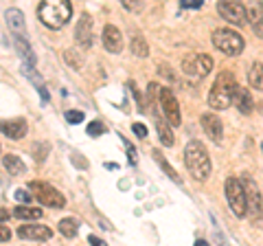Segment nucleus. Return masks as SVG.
Wrapping results in <instances>:
<instances>
[{"mask_svg": "<svg viewBox=\"0 0 263 246\" xmlns=\"http://www.w3.org/2000/svg\"><path fill=\"white\" fill-rule=\"evenodd\" d=\"M64 117H66V121H68V123H81V121H84V112H81V110H68Z\"/></svg>", "mask_w": 263, "mask_h": 246, "instance_id": "30", "label": "nucleus"}, {"mask_svg": "<svg viewBox=\"0 0 263 246\" xmlns=\"http://www.w3.org/2000/svg\"><path fill=\"white\" fill-rule=\"evenodd\" d=\"M31 198H33V196H31L27 189H18V191H15V200H20L22 204H24V202L29 204V202H31Z\"/></svg>", "mask_w": 263, "mask_h": 246, "instance_id": "34", "label": "nucleus"}, {"mask_svg": "<svg viewBox=\"0 0 263 246\" xmlns=\"http://www.w3.org/2000/svg\"><path fill=\"white\" fill-rule=\"evenodd\" d=\"M132 130H134V134H136L138 138H145V136H147V128L143 126V123H134V126H132Z\"/></svg>", "mask_w": 263, "mask_h": 246, "instance_id": "35", "label": "nucleus"}, {"mask_svg": "<svg viewBox=\"0 0 263 246\" xmlns=\"http://www.w3.org/2000/svg\"><path fill=\"white\" fill-rule=\"evenodd\" d=\"M202 130L206 132V136L211 141L217 143V145L221 143V138H224V123H221L217 114H213V112L202 114Z\"/></svg>", "mask_w": 263, "mask_h": 246, "instance_id": "10", "label": "nucleus"}, {"mask_svg": "<svg viewBox=\"0 0 263 246\" xmlns=\"http://www.w3.org/2000/svg\"><path fill=\"white\" fill-rule=\"evenodd\" d=\"M9 237H11V231H9V226L0 224V242H9Z\"/></svg>", "mask_w": 263, "mask_h": 246, "instance_id": "37", "label": "nucleus"}, {"mask_svg": "<svg viewBox=\"0 0 263 246\" xmlns=\"http://www.w3.org/2000/svg\"><path fill=\"white\" fill-rule=\"evenodd\" d=\"M248 84H250L254 90H263V64H261V62H252V64H250Z\"/></svg>", "mask_w": 263, "mask_h": 246, "instance_id": "21", "label": "nucleus"}, {"mask_svg": "<svg viewBox=\"0 0 263 246\" xmlns=\"http://www.w3.org/2000/svg\"><path fill=\"white\" fill-rule=\"evenodd\" d=\"M237 88H239L237 77L230 71H221L215 79V84L211 88V93H209V106L215 110H226L228 106L233 103Z\"/></svg>", "mask_w": 263, "mask_h": 246, "instance_id": "1", "label": "nucleus"}, {"mask_svg": "<svg viewBox=\"0 0 263 246\" xmlns=\"http://www.w3.org/2000/svg\"><path fill=\"white\" fill-rule=\"evenodd\" d=\"M158 103L162 110V119L169 123V126H180L182 123V114H180V103L176 99V95L171 93L169 88H160L158 93Z\"/></svg>", "mask_w": 263, "mask_h": 246, "instance_id": "8", "label": "nucleus"}, {"mask_svg": "<svg viewBox=\"0 0 263 246\" xmlns=\"http://www.w3.org/2000/svg\"><path fill=\"white\" fill-rule=\"evenodd\" d=\"M213 44H215V48H219L224 55H230V57H235V55H239L243 51V38L237 33V31L233 29H217V31H213Z\"/></svg>", "mask_w": 263, "mask_h": 246, "instance_id": "6", "label": "nucleus"}, {"mask_svg": "<svg viewBox=\"0 0 263 246\" xmlns=\"http://www.w3.org/2000/svg\"><path fill=\"white\" fill-rule=\"evenodd\" d=\"M75 40L84 48L92 46V18H90L88 13H81V18L75 27Z\"/></svg>", "mask_w": 263, "mask_h": 246, "instance_id": "12", "label": "nucleus"}, {"mask_svg": "<svg viewBox=\"0 0 263 246\" xmlns=\"http://www.w3.org/2000/svg\"><path fill=\"white\" fill-rule=\"evenodd\" d=\"M154 119H156V132H158V136H160V143L171 147L176 143V136H174V132H171V126L160 117V114L158 117H154Z\"/></svg>", "mask_w": 263, "mask_h": 246, "instance_id": "18", "label": "nucleus"}, {"mask_svg": "<svg viewBox=\"0 0 263 246\" xmlns=\"http://www.w3.org/2000/svg\"><path fill=\"white\" fill-rule=\"evenodd\" d=\"M13 216L15 218H20V220H27V222H33V220H40L44 216L42 209H37V207H29V204H20V207H15L13 209Z\"/></svg>", "mask_w": 263, "mask_h": 246, "instance_id": "20", "label": "nucleus"}, {"mask_svg": "<svg viewBox=\"0 0 263 246\" xmlns=\"http://www.w3.org/2000/svg\"><path fill=\"white\" fill-rule=\"evenodd\" d=\"M53 231L46 224H22L18 229V237L22 240H33V242H46L51 240Z\"/></svg>", "mask_w": 263, "mask_h": 246, "instance_id": "11", "label": "nucleus"}, {"mask_svg": "<svg viewBox=\"0 0 263 246\" xmlns=\"http://www.w3.org/2000/svg\"><path fill=\"white\" fill-rule=\"evenodd\" d=\"M33 152H35V161H37V163H42V161L46 159V154H48V145H46V143H37Z\"/></svg>", "mask_w": 263, "mask_h": 246, "instance_id": "31", "label": "nucleus"}, {"mask_svg": "<svg viewBox=\"0 0 263 246\" xmlns=\"http://www.w3.org/2000/svg\"><path fill=\"white\" fill-rule=\"evenodd\" d=\"M15 42V48H18V53H20V57L24 60V66H35V55H33V51H31V46L24 42V38H15L13 40Z\"/></svg>", "mask_w": 263, "mask_h": 246, "instance_id": "23", "label": "nucleus"}, {"mask_svg": "<svg viewBox=\"0 0 263 246\" xmlns=\"http://www.w3.org/2000/svg\"><path fill=\"white\" fill-rule=\"evenodd\" d=\"M195 62H197V73H200V77L204 79L213 71V57L202 53V55H195Z\"/></svg>", "mask_w": 263, "mask_h": 246, "instance_id": "27", "label": "nucleus"}, {"mask_svg": "<svg viewBox=\"0 0 263 246\" xmlns=\"http://www.w3.org/2000/svg\"><path fill=\"white\" fill-rule=\"evenodd\" d=\"M246 15L250 18L252 31H254V33H257L259 38H263V3H254L250 9H246Z\"/></svg>", "mask_w": 263, "mask_h": 246, "instance_id": "17", "label": "nucleus"}, {"mask_svg": "<svg viewBox=\"0 0 263 246\" xmlns=\"http://www.w3.org/2000/svg\"><path fill=\"white\" fill-rule=\"evenodd\" d=\"M27 130H29V123L24 121V119L0 121V132H3L5 136H9V138H15V141L27 134Z\"/></svg>", "mask_w": 263, "mask_h": 246, "instance_id": "15", "label": "nucleus"}, {"mask_svg": "<svg viewBox=\"0 0 263 246\" xmlns=\"http://www.w3.org/2000/svg\"><path fill=\"white\" fill-rule=\"evenodd\" d=\"M101 40H103L105 51H110V53H121L123 51V36H121V31L114 27V24H105Z\"/></svg>", "mask_w": 263, "mask_h": 246, "instance_id": "13", "label": "nucleus"}, {"mask_svg": "<svg viewBox=\"0 0 263 246\" xmlns=\"http://www.w3.org/2000/svg\"><path fill=\"white\" fill-rule=\"evenodd\" d=\"M152 154H154V161L158 163V165H160V169L164 171V174H167L171 180H176V183H180V176H178V171H176V169H174V167H171L169 163H167V159L162 156V152H160V150H154Z\"/></svg>", "mask_w": 263, "mask_h": 246, "instance_id": "24", "label": "nucleus"}, {"mask_svg": "<svg viewBox=\"0 0 263 246\" xmlns=\"http://www.w3.org/2000/svg\"><path fill=\"white\" fill-rule=\"evenodd\" d=\"M70 159H72V163H75V167H81V169H88V163H86V159L81 156V154H77V152H72L70 154Z\"/></svg>", "mask_w": 263, "mask_h": 246, "instance_id": "32", "label": "nucleus"}, {"mask_svg": "<svg viewBox=\"0 0 263 246\" xmlns=\"http://www.w3.org/2000/svg\"><path fill=\"white\" fill-rule=\"evenodd\" d=\"M64 60L68 62L72 68H81V66H84V57H81V53H77L75 48H68V51L64 53Z\"/></svg>", "mask_w": 263, "mask_h": 246, "instance_id": "28", "label": "nucleus"}, {"mask_svg": "<svg viewBox=\"0 0 263 246\" xmlns=\"http://www.w3.org/2000/svg\"><path fill=\"white\" fill-rule=\"evenodd\" d=\"M226 200L230 211L237 218H246V194L241 187V180L237 176H228L226 178Z\"/></svg>", "mask_w": 263, "mask_h": 246, "instance_id": "7", "label": "nucleus"}, {"mask_svg": "<svg viewBox=\"0 0 263 246\" xmlns=\"http://www.w3.org/2000/svg\"><path fill=\"white\" fill-rule=\"evenodd\" d=\"M88 244L90 246H108V242L101 240V237H97V235H88Z\"/></svg>", "mask_w": 263, "mask_h": 246, "instance_id": "36", "label": "nucleus"}, {"mask_svg": "<svg viewBox=\"0 0 263 246\" xmlns=\"http://www.w3.org/2000/svg\"><path fill=\"white\" fill-rule=\"evenodd\" d=\"M9 216H11V213L7 211V209H0V224H3L5 220H9Z\"/></svg>", "mask_w": 263, "mask_h": 246, "instance_id": "38", "label": "nucleus"}, {"mask_svg": "<svg viewBox=\"0 0 263 246\" xmlns=\"http://www.w3.org/2000/svg\"><path fill=\"white\" fill-rule=\"evenodd\" d=\"M27 191L33 194L37 198L40 204H44V207H51V209H62L66 204V198L62 196V191H57L53 185L48 183H40V180H33L29 183Z\"/></svg>", "mask_w": 263, "mask_h": 246, "instance_id": "5", "label": "nucleus"}, {"mask_svg": "<svg viewBox=\"0 0 263 246\" xmlns=\"http://www.w3.org/2000/svg\"><path fill=\"white\" fill-rule=\"evenodd\" d=\"M182 73H184V77L189 81H200V73H197V62H195V55H186L184 60H182Z\"/></svg>", "mask_w": 263, "mask_h": 246, "instance_id": "22", "label": "nucleus"}, {"mask_svg": "<svg viewBox=\"0 0 263 246\" xmlns=\"http://www.w3.org/2000/svg\"><path fill=\"white\" fill-rule=\"evenodd\" d=\"M241 187H243V194H246V216H250L252 222L259 224L263 220V196L259 191L257 183H254L250 176H243Z\"/></svg>", "mask_w": 263, "mask_h": 246, "instance_id": "4", "label": "nucleus"}, {"mask_svg": "<svg viewBox=\"0 0 263 246\" xmlns=\"http://www.w3.org/2000/svg\"><path fill=\"white\" fill-rule=\"evenodd\" d=\"M195 246H209V242H206V240H197Z\"/></svg>", "mask_w": 263, "mask_h": 246, "instance_id": "40", "label": "nucleus"}, {"mask_svg": "<svg viewBox=\"0 0 263 246\" xmlns=\"http://www.w3.org/2000/svg\"><path fill=\"white\" fill-rule=\"evenodd\" d=\"M233 103H235V108L239 110L241 114H250L252 108H254L252 95H250V90H246V88H237V93L233 97Z\"/></svg>", "mask_w": 263, "mask_h": 246, "instance_id": "16", "label": "nucleus"}, {"mask_svg": "<svg viewBox=\"0 0 263 246\" xmlns=\"http://www.w3.org/2000/svg\"><path fill=\"white\" fill-rule=\"evenodd\" d=\"M184 165L189 169V174H191L195 180H204L209 178L211 174V156H209V150L204 147V143L200 141H191L186 143L184 147Z\"/></svg>", "mask_w": 263, "mask_h": 246, "instance_id": "2", "label": "nucleus"}, {"mask_svg": "<svg viewBox=\"0 0 263 246\" xmlns=\"http://www.w3.org/2000/svg\"><path fill=\"white\" fill-rule=\"evenodd\" d=\"M132 55L136 57H147L149 55V44H147V40L143 36H134L132 38Z\"/></svg>", "mask_w": 263, "mask_h": 246, "instance_id": "26", "label": "nucleus"}, {"mask_svg": "<svg viewBox=\"0 0 263 246\" xmlns=\"http://www.w3.org/2000/svg\"><path fill=\"white\" fill-rule=\"evenodd\" d=\"M182 9H202V0H182Z\"/></svg>", "mask_w": 263, "mask_h": 246, "instance_id": "33", "label": "nucleus"}, {"mask_svg": "<svg viewBox=\"0 0 263 246\" xmlns=\"http://www.w3.org/2000/svg\"><path fill=\"white\" fill-rule=\"evenodd\" d=\"M217 13L230 24H237V27H243L248 15H246V7L241 3H235V0H221L217 3Z\"/></svg>", "mask_w": 263, "mask_h": 246, "instance_id": "9", "label": "nucleus"}, {"mask_svg": "<svg viewBox=\"0 0 263 246\" xmlns=\"http://www.w3.org/2000/svg\"><path fill=\"white\" fill-rule=\"evenodd\" d=\"M127 156H129V163H136V150L134 147H129L127 150Z\"/></svg>", "mask_w": 263, "mask_h": 246, "instance_id": "39", "label": "nucleus"}, {"mask_svg": "<svg viewBox=\"0 0 263 246\" xmlns=\"http://www.w3.org/2000/svg\"><path fill=\"white\" fill-rule=\"evenodd\" d=\"M37 15H40V20H42L44 27L57 31L70 20L72 5L68 0H48V3H42L37 7Z\"/></svg>", "mask_w": 263, "mask_h": 246, "instance_id": "3", "label": "nucleus"}, {"mask_svg": "<svg viewBox=\"0 0 263 246\" xmlns=\"http://www.w3.org/2000/svg\"><path fill=\"white\" fill-rule=\"evenodd\" d=\"M5 18H7V27L13 31V38H27V22H24V13L20 9H15V7L7 9Z\"/></svg>", "mask_w": 263, "mask_h": 246, "instance_id": "14", "label": "nucleus"}, {"mask_svg": "<svg viewBox=\"0 0 263 246\" xmlns=\"http://www.w3.org/2000/svg\"><path fill=\"white\" fill-rule=\"evenodd\" d=\"M86 132H88V136H101V134L105 132V126H103L101 121H92V123L88 126Z\"/></svg>", "mask_w": 263, "mask_h": 246, "instance_id": "29", "label": "nucleus"}, {"mask_svg": "<svg viewBox=\"0 0 263 246\" xmlns=\"http://www.w3.org/2000/svg\"><path fill=\"white\" fill-rule=\"evenodd\" d=\"M57 229H60V233L64 237H75L77 231H79V222H77L75 218H64V220H60Z\"/></svg>", "mask_w": 263, "mask_h": 246, "instance_id": "25", "label": "nucleus"}, {"mask_svg": "<svg viewBox=\"0 0 263 246\" xmlns=\"http://www.w3.org/2000/svg\"><path fill=\"white\" fill-rule=\"evenodd\" d=\"M3 167L9 171L11 176H22L24 171H27V167H24V161H20L15 154H7V156L3 159Z\"/></svg>", "mask_w": 263, "mask_h": 246, "instance_id": "19", "label": "nucleus"}]
</instances>
